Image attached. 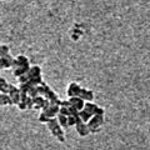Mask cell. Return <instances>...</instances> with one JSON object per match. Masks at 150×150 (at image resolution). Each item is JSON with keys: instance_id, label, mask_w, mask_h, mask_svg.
I'll use <instances>...</instances> for the list:
<instances>
[{"instance_id": "obj_1", "label": "cell", "mask_w": 150, "mask_h": 150, "mask_svg": "<svg viewBox=\"0 0 150 150\" xmlns=\"http://www.w3.org/2000/svg\"><path fill=\"white\" fill-rule=\"evenodd\" d=\"M29 59L25 55H18L13 62V69H14V75L15 76H20L24 73L29 70Z\"/></svg>"}, {"instance_id": "obj_2", "label": "cell", "mask_w": 150, "mask_h": 150, "mask_svg": "<svg viewBox=\"0 0 150 150\" xmlns=\"http://www.w3.org/2000/svg\"><path fill=\"white\" fill-rule=\"evenodd\" d=\"M46 125H48L49 130L51 131V133H53L54 137H55V138H58V140H59L60 143H64V142H65L64 131H63V129H62V126H60L58 119H55V118L49 119V121L46 123Z\"/></svg>"}, {"instance_id": "obj_3", "label": "cell", "mask_w": 150, "mask_h": 150, "mask_svg": "<svg viewBox=\"0 0 150 150\" xmlns=\"http://www.w3.org/2000/svg\"><path fill=\"white\" fill-rule=\"evenodd\" d=\"M103 124H104V116L103 115H93L86 123L90 133H99L100 126Z\"/></svg>"}, {"instance_id": "obj_4", "label": "cell", "mask_w": 150, "mask_h": 150, "mask_svg": "<svg viewBox=\"0 0 150 150\" xmlns=\"http://www.w3.org/2000/svg\"><path fill=\"white\" fill-rule=\"evenodd\" d=\"M70 104H71V106H74L76 110H83L84 109V104H85V101H84L80 96H71L69 99Z\"/></svg>"}, {"instance_id": "obj_5", "label": "cell", "mask_w": 150, "mask_h": 150, "mask_svg": "<svg viewBox=\"0 0 150 150\" xmlns=\"http://www.w3.org/2000/svg\"><path fill=\"white\" fill-rule=\"evenodd\" d=\"M81 91V86L79 85L78 83H71L68 88V95L71 98V96H79V94Z\"/></svg>"}, {"instance_id": "obj_6", "label": "cell", "mask_w": 150, "mask_h": 150, "mask_svg": "<svg viewBox=\"0 0 150 150\" xmlns=\"http://www.w3.org/2000/svg\"><path fill=\"white\" fill-rule=\"evenodd\" d=\"M75 129H76L78 134L80 137H86V135L90 134V130H89L86 123H79V124H75Z\"/></svg>"}, {"instance_id": "obj_7", "label": "cell", "mask_w": 150, "mask_h": 150, "mask_svg": "<svg viewBox=\"0 0 150 150\" xmlns=\"http://www.w3.org/2000/svg\"><path fill=\"white\" fill-rule=\"evenodd\" d=\"M44 101H45V98H43L41 95H38L35 98H33V103H34V105H33V109H43L44 106Z\"/></svg>"}, {"instance_id": "obj_8", "label": "cell", "mask_w": 150, "mask_h": 150, "mask_svg": "<svg viewBox=\"0 0 150 150\" xmlns=\"http://www.w3.org/2000/svg\"><path fill=\"white\" fill-rule=\"evenodd\" d=\"M79 96H80L84 101H91L93 98H94V93L91 90H86V89L81 88V91L79 94Z\"/></svg>"}, {"instance_id": "obj_9", "label": "cell", "mask_w": 150, "mask_h": 150, "mask_svg": "<svg viewBox=\"0 0 150 150\" xmlns=\"http://www.w3.org/2000/svg\"><path fill=\"white\" fill-rule=\"evenodd\" d=\"M0 105H13V101L9 96V94H0Z\"/></svg>"}, {"instance_id": "obj_10", "label": "cell", "mask_w": 150, "mask_h": 150, "mask_svg": "<svg viewBox=\"0 0 150 150\" xmlns=\"http://www.w3.org/2000/svg\"><path fill=\"white\" fill-rule=\"evenodd\" d=\"M79 116L81 118V120H83V123H88L89 121V119L93 116V114H90V112H88V111H85V110H80L79 111Z\"/></svg>"}, {"instance_id": "obj_11", "label": "cell", "mask_w": 150, "mask_h": 150, "mask_svg": "<svg viewBox=\"0 0 150 150\" xmlns=\"http://www.w3.org/2000/svg\"><path fill=\"white\" fill-rule=\"evenodd\" d=\"M96 106L98 105L93 104V103H90V101H85V104H84V110L88 111V112H90V114H94V110H95Z\"/></svg>"}, {"instance_id": "obj_12", "label": "cell", "mask_w": 150, "mask_h": 150, "mask_svg": "<svg viewBox=\"0 0 150 150\" xmlns=\"http://www.w3.org/2000/svg\"><path fill=\"white\" fill-rule=\"evenodd\" d=\"M58 121L60 126H65V128H68V116H65L63 114H58Z\"/></svg>"}, {"instance_id": "obj_13", "label": "cell", "mask_w": 150, "mask_h": 150, "mask_svg": "<svg viewBox=\"0 0 150 150\" xmlns=\"http://www.w3.org/2000/svg\"><path fill=\"white\" fill-rule=\"evenodd\" d=\"M8 54H9V46L0 44V58H3V56H5Z\"/></svg>"}, {"instance_id": "obj_14", "label": "cell", "mask_w": 150, "mask_h": 150, "mask_svg": "<svg viewBox=\"0 0 150 150\" xmlns=\"http://www.w3.org/2000/svg\"><path fill=\"white\" fill-rule=\"evenodd\" d=\"M68 109H69V114H70L69 116H74V118H75V116H78V115H79V110H76L74 106L70 105Z\"/></svg>"}, {"instance_id": "obj_15", "label": "cell", "mask_w": 150, "mask_h": 150, "mask_svg": "<svg viewBox=\"0 0 150 150\" xmlns=\"http://www.w3.org/2000/svg\"><path fill=\"white\" fill-rule=\"evenodd\" d=\"M104 114H105L104 109H103V108L96 106V108H95V110H94V114H93V115H103V116H104Z\"/></svg>"}, {"instance_id": "obj_16", "label": "cell", "mask_w": 150, "mask_h": 150, "mask_svg": "<svg viewBox=\"0 0 150 150\" xmlns=\"http://www.w3.org/2000/svg\"><path fill=\"white\" fill-rule=\"evenodd\" d=\"M49 119H51V118H48V116H46L44 112H41L40 116H39V121H40V123H45L46 124L49 121Z\"/></svg>"}, {"instance_id": "obj_17", "label": "cell", "mask_w": 150, "mask_h": 150, "mask_svg": "<svg viewBox=\"0 0 150 150\" xmlns=\"http://www.w3.org/2000/svg\"><path fill=\"white\" fill-rule=\"evenodd\" d=\"M59 114H63L65 116H69V109L68 108H65V106H60V109H59Z\"/></svg>"}, {"instance_id": "obj_18", "label": "cell", "mask_w": 150, "mask_h": 150, "mask_svg": "<svg viewBox=\"0 0 150 150\" xmlns=\"http://www.w3.org/2000/svg\"><path fill=\"white\" fill-rule=\"evenodd\" d=\"M75 125V118L74 116H68V126Z\"/></svg>"}, {"instance_id": "obj_19", "label": "cell", "mask_w": 150, "mask_h": 150, "mask_svg": "<svg viewBox=\"0 0 150 150\" xmlns=\"http://www.w3.org/2000/svg\"><path fill=\"white\" fill-rule=\"evenodd\" d=\"M18 106H19V109H20V110H25V109H28V108H26V104H25L24 101H20V103L18 104Z\"/></svg>"}, {"instance_id": "obj_20", "label": "cell", "mask_w": 150, "mask_h": 150, "mask_svg": "<svg viewBox=\"0 0 150 150\" xmlns=\"http://www.w3.org/2000/svg\"><path fill=\"white\" fill-rule=\"evenodd\" d=\"M70 105H71V104H70V101L69 100H67V101H62V105H60V106H65V108H69Z\"/></svg>"}]
</instances>
